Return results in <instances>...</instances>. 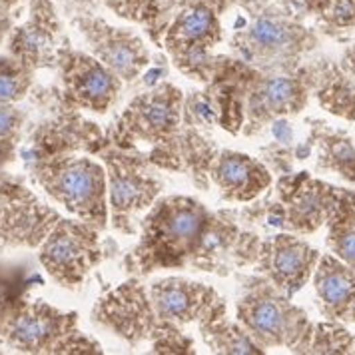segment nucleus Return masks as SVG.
I'll return each instance as SVG.
<instances>
[{"label":"nucleus","instance_id":"f257e3e1","mask_svg":"<svg viewBox=\"0 0 355 355\" xmlns=\"http://www.w3.org/2000/svg\"><path fill=\"white\" fill-rule=\"evenodd\" d=\"M210 220L211 211L194 198H158L140 224V242L128 258V268L152 274L160 268L192 263Z\"/></svg>","mask_w":355,"mask_h":355},{"label":"nucleus","instance_id":"f03ea898","mask_svg":"<svg viewBox=\"0 0 355 355\" xmlns=\"http://www.w3.org/2000/svg\"><path fill=\"white\" fill-rule=\"evenodd\" d=\"M33 176L44 192L74 218L108 226V184L104 164L88 156L54 154L33 158Z\"/></svg>","mask_w":355,"mask_h":355},{"label":"nucleus","instance_id":"7ed1b4c3","mask_svg":"<svg viewBox=\"0 0 355 355\" xmlns=\"http://www.w3.org/2000/svg\"><path fill=\"white\" fill-rule=\"evenodd\" d=\"M236 320L263 352L270 347L307 352L313 331L307 315L291 304L290 295L282 293L263 275L250 279L243 288Z\"/></svg>","mask_w":355,"mask_h":355},{"label":"nucleus","instance_id":"20e7f679","mask_svg":"<svg viewBox=\"0 0 355 355\" xmlns=\"http://www.w3.org/2000/svg\"><path fill=\"white\" fill-rule=\"evenodd\" d=\"M0 339L18 354H102L96 339L78 329L74 311H60L40 300L20 302L4 323Z\"/></svg>","mask_w":355,"mask_h":355},{"label":"nucleus","instance_id":"39448f33","mask_svg":"<svg viewBox=\"0 0 355 355\" xmlns=\"http://www.w3.org/2000/svg\"><path fill=\"white\" fill-rule=\"evenodd\" d=\"M106 168L108 184V211L112 226L122 234H134L132 224L138 214L150 210L160 198L162 182L154 174L152 160L134 148H118L108 144L98 150Z\"/></svg>","mask_w":355,"mask_h":355},{"label":"nucleus","instance_id":"423d86ee","mask_svg":"<svg viewBox=\"0 0 355 355\" xmlns=\"http://www.w3.org/2000/svg\"><path fill=\"white\" fill-rule=\"evenodd\" d=\"M184 120V94L170 84L160 82L136 98L112 124L110 144L134 148L136 144L156 146L176 134Z\"/></svg>","mask_w":355,"mask_h":355},{"label":"nucleus","instance_id":"0eeeda50","mask_svg":"<svg viewBox=\"0 0 355 355\" xmlns=\"http://www.w3.org/2000/svg\"><path fill=\"white\" fill-rule=\"evenodd\" d=\"M100 232L84 220L60 218L44 242L38 245V259L44 272L62 288L74 290L102 261Z\"/></svg>","mask_w":355,"mask_h":355},{"label":"nucleus","instance_id":"6e6552de","mask_svg":"<svg viewBox=\"0 0 355 355\" xmlns=\"http://www.w3.org/2000/svg\"><path fill=\"white\" fill-rule=\"evenodd\" d=\"M242 94L243 134H256L266 124L297 114L307 102V86L302 76L279 70H258L227 80Z\"/></svg>","mask_w":355,"mask_h":355},{"label":"nucleus","instance_id":"1a4fd4ad","mask_svg":"<svg viewBox=\"0 0 355 355\" xmlns=\"http://www.w3.org/2000/svg\"><path fill=\"white\" fill-rule=\"evenodd\" d=\"M92 322L130 345H140L144 341L152 343L168 325L154 311L148 288L136 277H130L98 300L92 309Z\"/></svg>","mask_w":355,"mask_h":355},{"label":"nucleus","instance_id":"9d476101","mask_svg":"<svg viewBox=\"0 0 355 355\" xmlns=\"http://www.w3.org/2000/svg\"><path fill=\"white\" fill-rule=\"evenodd\" d=\"M62 94L68 106L76 110L106 114L120 96L122 80L98 60L94 54L58 49Z\"/></svg>","mask_w":355,"mask_h":355},{"label":"nucleus","instance_id":"9b49d317","mask_svg":"<svg viewBox=\"0 0 355 355\" xmlns=\"http://www.w3.org/2000/svg\"><path fill=\"white\" fill-rule=\"evenodd\" d=\"M60 214L17 182L0 184V250L38 248Z\"/></svg>","mask_w":355,"mask_h":355},{"label":"nucleus","instance_id":"f8f14e48","mask_svg":"<svg viewBox=\"0 0 355 355\" xmlns=\"http://www.w3.org/2000/svg\"><path fill=\"white\" fill-rule=\"evenodd\" d=\"M234 50L243 62L258 70H284L306 49L302 28L274 15H261L234 36Z\"/></svg>","mask_w":355,"mask_h":355},{"label":"nucleus","instance_id":"ddd939ff","mask_svg":"<svg viewBox=\"0 0 355 355\" xmlns=\"http://www.w3.org/2000/svg\"><path fill=\"white\" fill-rule=\"evenodd\" d=\"M148 297L162 322L178 327L202 323L227 311L226 302L214 288L182 275H168L152 282L148 286Z\"/></svg>","mask_w":355,"mask_h":355},{"label":"nucleus","instance_id":"4468645a","mask_svg":"<svg viewBox=\"0 0 355 355\" xmlns=\"http://www.w3.org/2000/svg\"><path fill=\"white\" fill-rule=\"evenodd\" d=\"M76 24L90 46V54L120 80L130 82L142 76L150 64V52L138 34L114 28L100 18H82Z\"/></svg>","mask_w":355,"mask_h":355},{"label":"nucleus","instance_id":"2eb2a0df","mask_svg":"<svg viewBox=\"0 0 355 355\" xmlns=\"http://www.w3.org/2000/svg\"><path fill=\"white\" fill-rule=\"evenodd\" d=\"M256 261L259 274L291 297L313 275L320 254L309 243L291 234H277L259 243Z\"/></svg>","mask_w":355,"mask_h":355},{"label":"nucleus","instance_id":"dca6fc26","mask_svg":"<svg viewBox=\"0 0 355 355\" xmlns=\"http://www.w3.org/2000/svg\"><path fill=\"white\" fill-rule=\"evenodd\" d=\"M279 196L284 202V226L295 232H315L323 222H329L341 192L302 174L284 178L279 182Z\"/></svg>","mask_w":355,"mask_h":355},{"label":"nucleus","instance_id":"f3484780","mask_svg":"<svg viewBox=\"0 0 355 355\" xmlns=\"http://www.w3.org/2000/svg\"><path fill=\"white\" fill-rule=\"evenodd\" d=\"M208 178L227 202H250L272 184L270 170L250 154L218 150L208 168Z\"/></svg>","mask_w":355,"mask_h":355},{"label":"nucleus","instance_id":"a211bd4d","mask_svg":"<svg viewBox=\"0 0 355 355\" xmlns=\"http://www.w3.org/2000/svg\"><path fill=\"white\" fill-rule=\"evenodd\" d=\"M56 38H58V20L54 17L52 4L49 0H34L31 20L17 28L10 42L8 54L17 56L31 68H42L56 62Z\"/></svg>","mask_w":355,"mask_h":355},{"label":"nucleus","instance_id":"6ab92c4d","mask_svg":"<svg viewBox=\"0 0 355 355\" xmlns=\"http://www.w3.org/2000/svg\"><path fill=\"white\" fill-rule=\"evenodd\" d=\"M322 311L338 322H355V272L336 256H322L313 270Z\"/></svg>","mask_w":355,"mask_h":355},{"label":"nucleus","instance_id":"aec40b11","mask_svg":"<svg viewBox=\"0 0 355 355\" xmlns=\"http://www.w3.org/2000/svg\"><path fill=\"white\" fill-rule=\"evenodd\" d=\"M198 329L202 334L204 343L210 347L211 354L222 355H256L263 354L250 334L243 329L240 323L230 322L227 311L218 313L206 322L198 323Z\"/></svg>","mask_w":355,"mask_h":355},{"label":"nucleus","instance_id":"412c9836","mask_svg":"<svg viewBox=\"0 0 355 355\" xmlns=\"http://www.w3.org/2000/svg\"><path fill=\"white\" fill-rule=\"evenodd\" d=\"M34 68L17 56H0V104H17L33 86Z\"/></svg>","mask_w":355,"mask_h":355},{"label":"nucleus","instance_id":"4be33fe9","mask_svg":"<svg viewBox=\"0 0 355 355\" xmlns=\"http://www.w3.org/2000/svg\"><path fill=\"white\" fill-rule=\"evenodd\" d=\"M307 352L309 354H355V338L336 323H320L311 331Z\"/></svg>","mask_w":355,"mask_h":355},{"label":"nucleus","instance_id":"5701e85b","mask_svg":"<svg viewBox=\"0 0 355 355\" xmlns=\"http://www.w3.org/2000/svg\"><path fill=\"white\" fill-rule=\"evenodd\" d=\"M320 102L329 112L355 120V86L343 76H334V80L323 86L320 90Z\"/></svg>","mask_w":355,"mask_h":355},{"label":"nucleus","instance_id":"b1692460","mask_svg":"<svg viewBox=\"0 0 355 355\" xmlns=\"http://www.w3.org/2000/svg\"><path fill=\"white\" fill-rule=\"evenodd\" d=\"M323 166L339 170L343 176L355 180V146L347 138H327L323 142Z\"/></svg>","mask_w":355,"mask_h":355},{"label":"nucleus","instance_id":"393cba45","mask_svg":"<svg viewBox=\"0 0 355 355\" xmlns=\"http://www.w3.org/2000/svg\"><path fill=\"white\" fill-rule=\"evenodd\" d=\"M24 112L17 104H0V160H4L17 144L18 132L24 124Z\"/></svg>","mask_w":355,"mask_h":355},{"label":"nucleus","instance_id":"a878e982","mask_svg":"<svg viewBox=\"0 0 355 355\" xmlns=\"http://www.w3.org/2000/svg\"><path fill=\"white\" fill-rule=\"evenodd\" d=\"M150 345L152 354H196L194 341L182 331V327L172 323H168Z\"/></svg>","mask_w":355,"mask_h":355},{"label":"nucleus","instance_id":"bb28decb","mask_svg":"<svg viewBox=\"0 0 355 355\" xmlns=\"http://www.w3.org/2000/svg\"><path fill=\"white\" fill-rule=\"evenodd\" d=\"M10 31V20L8 17L2 12V8H0V42H2V38L6 36V33Z\"/></svg>","mask_w":355,"mask_h":355},{"label":"nucleus","instance_id":"cd10ccee","mask_svg":"<svg viewBox=\"0 0 355 355\" xmlns=\"http://www.w3.org/2000/svg\"><path fill=\"white\" fill-rule=\"evenodd\" d=\"M15 2H18V0H0V8L4 10V8H10Z\"/></svg>","mask_w":355,"mask_h":355}]
</instances>
